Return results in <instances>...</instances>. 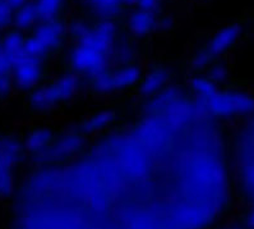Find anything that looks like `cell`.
I'll return each mask as SVG.
<instances>
[{
    "mask_svg": "<svg viewBox=\"0 0 254 229\" xmlns=\"http://www.w3.org/2000/svg\"><path fill=\"white\" fill-rule=\"evenodd\" d=\"M115 31L110 24L88 30L68 53V67L81 78H90L113 64Z\"/></svg>",
    "mask_w": 254,
    "mask_h": 229,
    "instance_id": "obj_1",
    "label": "cell"
},
{
    "mask_svg": "<svg viewBox=\"0 0 254 229\" xmlns=\"http://www.w3.org/2000/svg\"><path fill=\"white\" fill-rule=\"evenodd\" d=\"M81 86L82 78L72 71L59 73L27 92V109L36 115L50 114L59 106L70 103Z\"/></svg>",
    "mask_w": 254,
    "mask_h": 229,
    "instance_id": "obj_2",
    "label": "cell"
},
{
    "mask_svg": "<svg viewBox=\"0 0 254 229\" xmlns=\"http://www.w3.org/2000/svg\"><path fill=\"white\" fill-rule=\"evenodd\" d=\"M144 71L135 62L111 64L88 79V90L99 96L122 94L130 88H137Z\"/></svg>",
    "mask_w": 254,
    "mask_h": 229,
    "instance_id": "obj_3",
    "label": "cell"
},
{
    "mask_svg": "<svg viewBox=\"0 0 254 229\" xmlns=\"http://www.w3.org/2000/svg\"><path fill=\"white\" fill-rule=\"evenodd\" d=\"M203 106L220 121H236L253 114L254 95L243 88L218 87Z\"/></svg>",
    "mask_w": 254,
    "mask_h": 229,
    "instance_id": "obj_4",
    "label": "cell"
},
{
    "mask_svg": "<svg viewBox=\"0 0 254 229\" xmlns=\"http://www.w3.org/2000/svg\"><path fill=\"white\" fill-rule=\"evenodd\" d=\"M27 157L24 140L12 132L0 133V200L13 196L15 190L14 169Z\"/></svg>",
    "mask_w": 254,
    "mask_h": 229,
    "instance_id": "obj_5",
    "label": "cell"
},
{
    "mask_svg": "<svg viewBox=\"0 0 254 229\" xmlns=\"http://www.w3.org/2000/svg\"><path fill=\"white\" fill-rule=\"evenodd\" d=\"M33 30L31 36L26 37L24 52L32 57L49 61L63 49L65 42V28L57 19H45Z\"/></svg>",
    "mask_w": 254,
    "mask_h": 229,
    "instance_id": "obj_6",
    "label": "cell"
},
{
    "mask_svg": "<svg viewBox=\"0 0 254 229\" xmlns=\"http://www.w3.org/2000/svg\"><path fill=\"white\" fill-rule=\"evenodd\" d=\"M9 72L15 92L27 94L48 79V61L23 52L12 62Z\"/></svg>",
    "mask_w": 254,
    "mask_h": 229,
    "instance_id": "obj_7",
    "label": "cell"
},
{
    "mask_svg": "<svg viewBox=\"0 0 254 229\" xmlns=\"http://www.w3.org/2000/svg\"><path fill=\"white\" fill-rule=\"evenodd\" d=\"M84 141H86V135L82 132L81 128L57 135L54 144L51 145L42 160V164L65 163L83 149Z\"/></svg>",
    "mask_w": 254,
    "mask_h": 229,
    "instance_id": "obj_8",
    "label": "cell"
},
{
    "mask_svg": "<svg viewBox=\"0 0 254 229\" xmlns=\"http://www.w3.org/2000/svg\"><path fill=\"white\" fill-rule=\"evenodd\" d=\"M58 133L48 126H35L23 137L27 155L35 163L42 164L46 153L54 144Z\"/></svg>",
    "mask_w": 254,
    "mask_h": 229,
    "instance_id": "obj_9",
    "label": "cell"
},
{
    "mask_svg": "<svg viewBox=\"0 0 254 229\" xmlns=\"http://www.w3.org/2000/svg\"><path fill=\"white\" fill-rule=\"evenodd\" d=\"M170 82V72L165 66L156 64L147 72H143L137 90L143 97H155L166 90Z\"/></svg>",
    "mask_w": 254,
    "mask_h": 229,
    "instance_id": "obj_10",
    "label": "cell"
},
{
    "mask_svg": "<svg viewBox=\"0 0 254 229\" xmlns=\"http://www.w3.org/2000/svg\"><path fill=\"white\" fill-rule=\"evenodd\" d=\"M239 35L240 28L236 27V26H229V27L224 28L218 33H216L211 42L206 46L207 52L215 59L221 58L222 55H225L233 49V46L239 39Z\"/></svg>",
    "mask_w": 254,
    "mask_h": 229,
    "instance_id": "obj_11",
    "label": "cell"
},
{
    "mask_svg": "<svg viewBox=\"0 0 254 229\" xmlns=\"http://www.w3.org/2000/svg\"><path fill=\"white\" fill-rule=\"evenodd\" d=\"M117 121V114L111 109H101L84 119L81 124V131L86 136L97 135L110 128Z\"/></svg>",
    "mask_w": 254,
    "mask_h": 229,
    "instance_id": "obj_12",
    "label": "cell"
},
{
    "mask_svg": "<svg viewBox=\"0 0 254 229\" xmlns=\"http://www.w3.org/2000/svg\"><path fill=\"white\" fill-rule=\"evenodd\" d=\"M217 88L218 84H216L206 73H193L189 81V91L197 97L199 103H202V105L211 99Z\"/></svg>",
    "mask_w": 254,
    "mask_h": 229,
    "instance_id": "obj_13",
    "label": "cell"
},
{
    "mask_svg": "<svg viewBox=\"0 0 254 229\" xmlns=\"http://www.w3.org/2000/svg\"><path fill=\"white\" fill-rule=\"evenodd\" d=\"M3 41V50L5 57L8 58L9 63L14 61L15 58L19 57L24 52V42H26V36L22 31L18 28L10 30L5 33V36L1 37Z\"/></svg>",
    "mask_w": 254,
    "mask_h": 229,
    "instance_id": "obj_14",
    "label": "cell"
},
{
    "mask_svg": "<svg viewBox=\"0 0 254 229\" xmlns=\"http://www.w3.org/2000/svg\"><path fill=\"white\" fill-rule=\"evenodd\" d=\"M239 186L242 188L243 196L252 205H254V153L249 154L247 161L243 164L239 172Z\"/></svg>",
    "mask_w": 254,
    "mask_h": 229,
    "instance_id": "obj_15",
    "label": "cell"
},
{
    "mask_svg": "<svg viewBox=\"0 0 254 229\" xmlns=\"http://www.w3.org/2000/svg\"><path fill=\"white\" fill-rule=\"evenodd\" d=\"M17 8L18 9L14 12L13 22H14V24L19 31L30 30L33 26H36L37 19L40 18L36 6L30 5V4H23V5L17 6Z\"/></svg>",
    "mask_w": 254,
    "mask_h": 229,
    "instance_id": "obj_16",
    "label": "cell"
},
{
    "mask_svg": "<svg viewBox=\"0 0 254 229\" xmlns=\"http://www.w3.org/2000/svg\"><path fill=\"white\" fill-rule=\"evenodd\" d=\"M153 27V21L150 13L138 12L132 17L130 22V30L137 36H143L150 32Z\"/></svg>",
    "mask_w": 254,
    "mask_h": 229,
    "instance_id": "obj_17",
    "label": "cell"
},
{
    "mask_svg": "<svg viewBox=\"0 0 254 229\" xmlns=\"http://www.w3.org/2000/svg\"><path fill=\"white\" fill-rule=\"evenodd\" d=\"M204 73H206L216 84L221 86V84L225 83V82L227 81V78H229L230 71H229L227 64L222 61L221 58H218V59H216V61L207 68V71Z\"/></svg>",
    "mask_w": 254,
    "mask_h": 229,
    "instance_id": "obj_18",
    "label": "cell"
},
{
    "mask_svg": "<svg viewBox=\"0 0 254 229\" xmlns=\"http://www.w3.org/2000/svg\"><path fill=\"white\" fill-rule=\"evenodd\" d=\"M60 4H62V0H37L35 6L39 12L40 18L54 19Z\"/></svg>",
    "mask_w": 254,
    "mask_h": 229,
    "instance_id": "obj_19",
    "label": "cell"
},
{
    "mask_svg": "<svg viewBox=\"0 0 254 229\" xmlns=\"http://www.w3.org/2000/svg\"><path fill=\"white\" fill-rule=\"evenodd\" d=\"M15 92L14 83H13L10 72L0 73V101H6L13 96Z\"/></svg>",
    "mask_w": 254,
    "mask_h": 229,
    "instance_id": "obj_20",
    "label": "cell"
},
{
    "mask_svg": "<svg viewBox=\"0 0 254 229\" xmlns=\"http://www.w3.org/2000/svg\"><path fill=\"white\" fill-rule=\"evenodd\" d=\"M13 6L6 0H0V31L9 27L13 22Z\"/></svg>",
    "mask_w": 254,
    "mask_h": 229,
    "instance_id": "obj_21",
    "label": "cell"
},
{
    "mask_svg": "<svg viewBox=\"0 0 254 229\" xmlns=\"http://www.w3.org/2000/svg\"><path fill=\"white\" fill-rule=\"evenodd\" d=\"M243 224L248 229H254V205L249 206L243 214Z\"/></svg>",
    "mask_w": 254,
    "mask_h": 229,
    "instance_id": "obj_22",
    "label": "cell"
},
{
    "mask_svg": "<svg viewBox=\"0 0 254 229\" xmlns=\"http://www.w3.org/2000/svg\"><path fill=\"white\" fill-rule=\"evenodd\" d=\"M10 71V63L8 61V58L5 57L3 50V41L0 37V73H5Z\"/></svg>",
    "mask_w": 254,
    "mask_h": 229,
    "instance_id": "obj_23",
    "label": "cell"
},
{
    "mask_svg": "<svg viewBox=\"0 0 254 229\" xmlns=\"http://www.w3.org/2000/svg\"><path fill=\"white\" fill-rule=\"evenodd\" d=\"M6 1H8L12 6H19V5H23L26 0H6Z\"/></svg>",
    "mask_w": 254,
    "mask_h": 229,
    "instance_id": "obj_24",
    "label": "cell"
}]
</instances>
